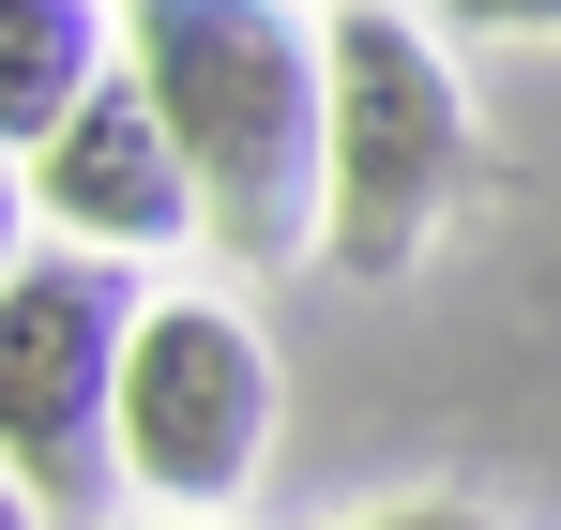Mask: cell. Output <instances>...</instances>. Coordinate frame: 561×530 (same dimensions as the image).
I'll return each instance as SVG.
<instances>
[{
    "mask_svg": "<svg viewBox=\"0 0 561 530\" xmlns=\"http://www.w3.org/2000/svg\"><path fill=\"white\" fill-rule=\"evenodd\" d=\"M137 91L228 258H304L334 212V61L288 0H122Z\"/></svg>",
    "mask_w": 561,
    "mask_h": 530,
    "instance_id": "1",
    "label": "cell"
},
{
    "mask_svg": "<svg viewBox=\"0 0 561 530\" xmlns=\"http://www.w3.org/2000/svg\"><path fill=\"white\" fill-rule=\"evenodd\" d=\"M319 61H334V212H319V258L410 273L440 197H456V168H470V106L394 0H334Z\"/></svg>",
    "mask_w": 561,
    "mask_h": 530,
    "instance_id": "2",
    "label": "cell"
},
{
    "mask_svg": "<svg viewBox=\"0 0 561 530\" xmlns=\"http://www.w3.org/2000/svg\"><path fill=\"white\" fill-rule=\"evenodd\" d=\"M122 349H137V288L122 258H15L0 288V470L61 516L122 470Z\"/></svg>",
    "mask_w": 561,
    "mask_h": 530,
    "instance_id": "3",
    "label": "cell"
},
{
    "mask_svg": "<svg viewBox=\"0 0 561 530\" xmlns=\"http://www.w3.org/2000/svg\"><path fill=\"white\" fill-rule=\"evenodd\" d=\"M122 470L137 500H168L183 530H213V500L259 485L274 454V349L228 319V303H137V349H122Z\"/></svg>",
    "mask_w": 561,
    "mask_h": 530,
    "instance_id": "4",
    "label": "cell"
},
{
    "mask_svg": "<svg viewBox=\"0 0 561 530\" xmlns=\"http://www.w3.org/2000/svg\"><path fill=\"white\" fill-rule=\"evenodd\" d=\"M31 212H61L77 228V258H168V243H213L197 228V182L168 152V122H152V91L106 77L46 152H31Z\"/></svg>",
    "mask_w": 561,
    "mask_h": 530,
    "instance_id": "5",
    "label": "cell"
},
{
    "mask_svg": "<svg viewBox=\"0 0 561 530\" xmlns=\"http://www.w3.org/2000/svg\"><path fill=\"white\" fill-rule=\"evenodd\" d=\"M92 91H106V15L92 0H0V152H15V168H31Z\"/></svg>",
    "mask_w": 561,
    "mask_h": 530,
    "instance_id": "6",
    "label": "cell"
},
{
    "mask_svg": "<svg viewBox=\"0 0 561 530\" xmlns=\"http://www.w3.org/2000/svg\"><path fill=\"white\" fill-rule=\"evenodd\" d=\"M456 31H485V46H547L561 31V0H440Z\"/></svg>",
    "mask_w": 561,
    "mask_h": 530,
    "instance_id": "7",
    "label": "cell"
},
{
    "mask_svg": "<svg viewBox=\"0 0 561 530\" xmlns=\"http://www.w3.org/2000/svg\"><path fill=\"white\" fill-rule=\"evenodd\" d=\"M365 530H485V516H456V500H410V516H365Z\"/></svg>",
    "mask_w": 561,
    "mask_h": 530,
    "instance_id": "8",
    "label": "cell"
},
{
    "mask_svg": "<svg viewBox=\"0 0 561 530\" xmlns=\"http://www.w3.org/2000/svg\"><path fill=\"white\" fill-rule=\"evenodd\" d=\"M0 288H15V152H0Z\"/></svg>",
    "mask_w": 561,
    "mask_h": 530,
    "instance_id": "9",
    "label": "cell"
},
{
    "mask_svg": "<svg viewBox=\"0 0 561 530\" xmlns=\"http://www.w3.org/2000/svg\"><path fill=\"white\" fill-rule=\"evenodd\" d=\"M0 530H46V500H31V485H15V470H0Z\"/></svg>",
    "mask_w": 561,
    "mask_h": 530,
    "instance_id": "10",
    "label": "cell"
}]
</instances>
